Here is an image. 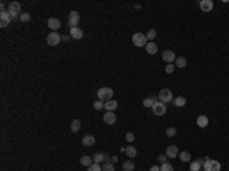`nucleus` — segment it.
<instances>
[{
	"instance_id": "obj_37",
	"label": "nucleus",
	"mask_w": 229,
	"mask_h": 171,
	"mask_svg": "<svg viewBox=\"0 0 229 171\" xmlns=\"http://www.w3.org/2000/svg\"><path fill=\"white\" fill-rule=\"evenodd\" d=\"M174 67H176L174 64H167V66H165V72H167V74H173V72H174Z\"/></svg>"
},
{
	"instance_id": "obj_23",
	"label": "nucleus",
	"mask_w": 229,
	"mask_h": 171,
	"mask_svg": "<svg viewBox=\"0 0 229 171\" xmlns=\"http://www.w3.org/2000/svg\"><path fill=\"white\" fill-rule=\"evenodd\" d=\"M173 102H174L176 107H183V106L186 104V98H183V96H177V98L173 99Z\"/></svg>"
},
{
	"instance_id": "obj_25",
	"label": "nucleus",
	"mask_w": 229,
	"mask_h": 171,
	"mask_svg": "<svg viewBox=\"0 0 229 171\" xmlns=\"http://www.w3.org/2000/svg\"><path fill=\"white\" fill-rule=\"evenodd\" d=\"M80 128H81V121H80V119H73L72 124H71V130L73 133H76Z\"/></svg>"
},
{
	"instance_id": "obj_27",
	"label": "nucleus",
	"mask_w": 229,
	"mask_h": 171,
	"mask_svg": "<svg viewBox=\"0 0 229 171\" xmlns=\"http://www.w3.org/2000/svg\"><path fill=\"white\" fill-rule=\"evenodd\" d=\"M179 157H180L182 162H190V160H191V154L188 151H180L179 153Z\"/></svg>"
},
{
	"instance_id": "obj_24",
	"label": "nucleus",
	"mask_w": 229,
	"mask_h": 171,
	"mask_svg": "<svg viewBox=\"0 0 229 171\" xmlns=\"http://www.w3.org/2000/svg\"><path fill=\"white\" fill-rule=\"evenodd\" d=\"M80 162H81V165H83V167H87V168H89V167L93 164V159H92L90 156H83Z\"/></svg>"
},
{
	"instance_id": "obj_29",
	"label": "nucleus",
	"mask_w": 229,
	"mask_h": 171,
	"mask_svg": "<svg viewBox=\"0 0 229 171\" xmlns=\"http://www.w3.org/2000/svg\"><path fill=\"white\" fill-rule=\"evenodd\" d=\"M103 171H115V165L110 160H107V162H104V165H103Z\"/></svg>"
},
{
	"instance_id": "obj_6",
	"label": "nucleus",
	"mask_w": 229,
	"mask_h": 171,
	"mask_svg": "<svg viewBox=\"0 0 229 171\" xmlns=\"http://www.w3.org/2000/svg\"><path fill=\"white\" fill-rule=\"evenodd\" d=\"M61 40H63V35H58V32H51V34L46 37V41H48L49 46H57Z\"/></svg>"
},
{
	"instance_id": "obj_26",
	"label": "nucleus",
	"mask_w": 229,
	"mask_h": 171,
	"mask_svg": "<svg viewBox=\"0 0 229 171\" xmlns=\"http://www.w3.org/2000/svg\"><path fill=\"white\" fill-rule=\"evenodd\" d=\"M122 168H124V171H133L135 170V162L130 159V160H125L122 164Z\"/></svg>"
},
{
	"instance_id": "obj_18",
	"label": "nucleus",
	"mask_w": 229,
	"mask_h": 171,
	"mask_svg": "<svg viewBox=\"0 0 229 171\" xmlns=\"http://www.w3.org/2000/svg\"><path fill=\"white\" fill-rule=\"evenodd\" d=\"M71 37L75 40H81L83 38V29H80L78 26L76 28H71Z\"/></svg>"
},
{
	"instance_id": "obj_16",
	"label": "nucleus",
	"mask_w": 229,
	"mask_h": 171,
	"mask_svg": "<svg viewBox=\"0 0 229 171\" xmlns=\"http://www.w3.org/2000/svg\"><path fill=\"white\" fill-rule=\"evenodd\" d=\"M208 124H209V119H208V116H205V115H200V116L197 118V125H199L200 128H205V127H208Z\"/></svg>"
},
{
	"instance_id": "obj_40",
	"label": "nucleus",
	"mask_w": 229,
	"mask_h": 171,
	"mask_svg": "<svg viewBox=\"0 0 229 171\" xmlns=\"http://www.w3.org/2000/svg\"><path fill=\"white\" fill-rule=\"evenodd\" d=\"M150 171H160V167H158V165H153V167L150 168Z\"/></svg>"
},
{
	"instance_id": "obj_32",
	"label": "nucleus",
	"mask_w": 229,
	"mask_h": 171,
	"mask_svg": "<svg viewBox=\"0 0 229 171\" xmlns=\"http://www.w3.org/2000/svg\"><path fill=\"white\" fill-rule=\"evenodd\" d=\"M176 133H177L176 127H170V128H167V136H168V137H174Z\"/></svg>"
},
{
	"instance_id": "obj_41",
	"label": "nucleus",
	"mask_w": 229,
	"mask_h": 171,
	"mask_svg": "<svg viewBox=\"0 0 229 171\" xmlns=\"http://www.w3.org/2000/svg\"><path fill=\"white\" fill-rule=\"evenodd\" d=\"M110 162H112V164H116V162H118V157H116V156H112V157H110Z\"/></svg>"
},
{
	"instance_id": "obj_19",
	"label": "nucleus",
	"mask_w": 229,
	"mask_h": 171,
	"mask_svg": "<svg viewBox=\"0 0 229 171\" xmlns=\"http://www.w3.org/2000/svg\"><path fill=\"white\" fill-rule=\"evenodd\" d=\"M83 145H84V147H92V145H95V136L86 134V136L83 137Z\"/></svg>"
},
{
	"instance_id": "obj_5",
	"label": "nucleus",
	"mask_w": 229,
	"mask_h": 171,
	"mask_svg": "<svg viewBox=\"0 0 229 171\" xmlns=\"http://www.w3.org/2000/svg\"><path fill=\"white\" fill-rule=\"evenodd\" d=\"M222 168V165H220V162H217V160H212L208 157V160H206V164H205V167H203V170L205 171H220Z\"/></svg>"
},
{
	"instance_id": "obj_31",
	"label": "nucleus",
	"mask_w": 229,
	"mask_h": 171,
	"mask_svg": "<svg viewBox=\"0 0 229 171\" xmlns=\"http://www.w3.org/2000/svg\"><path fill=\"white\" fill-rule=\"evenodd\" d=\"M200 168H202V165L197 160H194V162L190 164V171H200Z\"/></svg>"
},
{
	"instance_id": "obj_11",
	"label": "nucleus",
	"mask_w": 229,
	"mask_h": 171,
	"mask_svg": "<svg viewBox=\"0 0 229 171\" xmlns=\"http://www.w3.org/2000/svg\"><path fill=\"white\" fill-rule=\"evenodd\" d=\"M48 26L55 32V31H58V29L61 28V21L58 19H55V17H51V19L48 20Z\"/></svg>"
},
{
	"instance_id": "obj_14",
	"label": "nucleus",
	"mask_w": 229,
	"mask_h": 171,
	"mask_svg": "<svg viewBox=\"0 0 229 171\" xmlns=\"http://www.w3.org/2000/svg\"><path fill=\"white\" fill-rule=\"evenodd\" d=\"M167 156L170 157V159H174L179 156V148H177L176 145H170L168 148H167Z\"/></svg>"
},
{
	"instance_id": "obj_28",
	"label": "nucleus",
	"mask_w": 229,
	"mask_h": 171,
	"mask_svg": "<svg viewBox=\"0 0 229 171\" xmlns=\"http://www.w3.org/2000/svg\"><path fill=\"white\" fill-rule=\"evenodd\" d=\"M92 159H93V164H99V162L106 160V159H104V153H95V156H93Z\"/></svg>"
},
{
	"instance_id": "obj_34",
	"label": "nucleus",
	"mask_w": 229,
	"mask_h": 171,
	"mask_svg": "<svg viewBox=\"0 0 229 171\" xmlns=\"http://www.w3.org/2000/svg\"><path fill=\"white\" fill-rule=\"evenodd\" d=\"M93 107H95V110H101V109H104V102L99 101V99H96V101L93 102Z\"/></svg>"
},
{
	"instance_id": "obj_9",
	"label": "nucleus",
	"mask_w": 229,
	"mask_h": 171,
	"mask_svg": "<svg viewBox=\"0 0 229 171\" xmlns=\"http://www.w3.org/2000/svg\"><path fill=\"white\" fill-rule=\"evenodd\" d=\"M151 110H153V113H154V115L162 116V115H165V112H167V107H165V104H163V102L158 101V102L151 107Z\"/></svg>"
},
{
	"instance_id": "obj_10",
	"label": "nucleus",
	"mask_w": 229,
	"mask_h": 171,
	"mask_svg": "<svg viewBox=\"0 0 229 171\" xmlns=\"http://www.w3.org/2000/svg\"><path fill=\"white\" fill-rule=\"evenodd\" d=\"M78 23H80V14H78V11H71V14H69V26L71 28H76Z\"/></svg>"
},
{
	"instance_id": "obj_17",
	"label": "nucleus",
	"mask_w": 229,
	"mask_h": 171,
	"mask_svg": "<svg viewBox=\"0 0 229 171\" xmlns=\"http://www.w3.org/2000/svg\"><path fill=\"white\" fill-rule=\"evenodd\" d=\"M104 109H106L107 112H113V110L118 109V102L115 99H108L107 102H104Z\"/></svg>"
},
{
	"instance_id": "obj_1",
	"label": "nucleus",
	"mask_w": 229,
	"mask_h": 171,
	"mask_svg": "<svg viewBox=\"0 0 229 171\" xmlns=\"http://www.w3.org/2000/svg\"><path fill=\"white\" fill-rule=\"evenodd\" d=\"M8 12L11 14L12 20H20V16H21V6L18 2H11L9 3V8H8Z\"/></svg>"
},
{
	"instance_id": "obj_22",
	"label": "nucleus",
	"mask_w": 229,
	"mask_h": 171,
	"mask_svg": "<svg viewBox=\"0 0 229 171\" xmlns=\"http://www.w3.org/2000/svg\"><path fill=\"white\" fill-rule=\"evenodd\" d=\"M174 66H176V67H179V69H183V67L186 66V58H185V57L176 58V61H174Z\"/></svg>"
},
{
	"instance_id": "obj_2",
	"label": "nucleus",
	"mask_w": 229,
	"mask_h": 171,
	"mask_svg": "<svg viewBox=\"0 0 229 171\" xmlns=\"http://www.w3.org/2000/svg\"><path fill=\"white\" fill-rule=\"evenodd\" d=\"M98 99L99 101H103V102H107L108 99H113V89H110V87H101L99 90H98Z\"/></svg>"
},
{
	"instance_id": "obj_39",
	"label": "nucleus",
	"mask_w": 229,
	"mask_h": 171,
	"mask_svg": "<svg viewBox=\"0 0 229 171\" xmlns=\"http://www.w3.org/2000/svg\"><path fill=\"white\" fill-rule=\"evenodd\" d=\"M167 159H168V156H167V154H160V156H158V160L160 162V164H167V162H168Z\"/></svg>"
},
{
	"instance_id": "obj_33",
	"label": "nucleus",
	"mask_w": 229,
	"mask_h": 171,
	"mask_svg": "<svg viewBox=\"0 0 229 171\" xmlns=\"http://www.w3.org/2000/svg\"><path fill=\"white\" fill-rule=\"evenodd\" d=\"M160 171H174V168H173V165L171 164H162L160 165Z\"/></svg>"
},
{
	"instance_id": "obj_20",
	"label": "nucleus",
	"mask_w": 229,
	"mask_h": 171,
	"mask_svg": "<svg viewBox=\"0 0 229 171\" xmlns=\"http://www.w3.org/2000/svg\"><path fill=\"white\" fill-rule=\"evenodd\" d=\"M156 102H158V98H156V96L145 98V99H144V107H150V109H151V107H153Z\"/></svg>"
},
{
	"instance_id": "obj_36",
	"label": "nucleus",
	"mask_w": 229,
	"mask_h": 171,
	"mask_svg": "<svg viewBox=\"0 0 229 171\" xmlns=\"http://www.w3.org/2000/svg\"><path fill=\"white\" fill-rule=\"evenodd\" d=\"M125 141H127V142H130V144H131V142H133V141H135V134L131 133V132H128V133H125Z\"/></svg>"
},
{
	"instance_id": "obj_12",
	"label": "nucleus",
	"mask_w": 229,
	"mask_h": 171,
	"mask_svg": "<svg viewBox=\"0 0 229 171\" xmlns=\"http://www.w3.org/2000/svg\"><path fill=\"white\" fill-rule=\"evenodd\" d=\"M212 8H214L212 0H202V2H200V9H202L203 12H209V11H212Z\"/></svg>"
},
{
	"instance_id": "obj_42",
	"label": "nucleus",
	"mask_w": 229,
	"mask_h": 171,
	"mask_svg": "<svg viewBox=\"0 0 229 171\" xmlns=\"http://www.w3.org/2000/svg\"><path fill=\"white\" fill-rule=\"evenodd\" d=\"M200 171H205V170H200Z\"/></svg>"
},
{
	"instance_id": "obj_8",
	"label": "nucleus",
	"mask_w": 229,
	"mask_h": 171,
	"mask_svg": "<svg viewBox=\"0 0 229 171\" xmlns=\"http://www.w3.org/2000/svg\"><path fill=\"white\" fill-rule=\"evenodd\" d=\"M9 21H12V17L8 11H2L0 12V26L2 28H6L9 25Z\"/></svg>"
},
{
	"instance_id": "obj_13",
	"label": "nucleus",
	"mask_w": 229,
	"mask_h": 171,
	"mask_svg": "<svg viewBox=\"0 0 229 171\" xmlns=\"http://www.w3.org/2000/svg\"><path fill=\"white\" fill-rule=\"evenodd\" d=\"M104 122L106 124H108V125H112V124H115L116 122V115H115V112H107L106 115H104Z\"/></svg>"
},
{
	"instance_id": "obj_21",
	"label": "nucleus",
	"mask_w": 229,
	"mask_h": 171,
	"mask_svg": "<svg viewBox=\"0 0 229 171\" xmlns=\"http://www.w3.org/2000/svg\"><path fill=\"white\" fill-rule=\"evenodd\" d=\"M125 154L128 156V159H133L138 154V151H136V148L133 145H128V147H125Z\"/></svg>"
},
{
	"instance_id": "obj_15",
	"label": "nucleus",
	"mask_w": 229,
	"mask_h": 171,
	"mask_svg": "<svg viewBox=\"0 0 229 171\" xmlns=\"http://www.w3.org/2000/svg\"><path fill=\"white\" fill-rule=\"evenodd\" d=\"M145 51H147V54H150V55H156V52H158V46H156V43H154V41L147 43Z\"/></svg>"
},
{
	"instance_id": "obj_38",
	"label": "nucleus",
	"mask_w": 229,
	"mask_h": 171,
	"mask_svg": "<svg viewBox=\"0 0 229 171\" xmlns=\"http://www.w3.org/2000/svg\"><path fill=\"white\" fill-rule=\"evenodd\" d=\"M20 20H21V21H29V20H31V16H29L28 12H21V16H20Z\"/></svg>"
},
{
	"instance_id": "obj_7",
	"label": "nucleus",
	"mask_w": 229,
	"mask_h": 171,
	"mask_svg": "<svg viewBox=\"0 0 229 171\" xmlns=\"http://www.w3.org/2000/svg\"><path fill=\"white\" fill-rule=\"evenodd\" d=\"M162 60H163V61H167V64H173V63L176 61V54H174L173 51L167 49V51H163V52H162Z\"/></svg>"
},
{
	"instance_id": "obj_4",
	"label": "nucleus",
	"mask_w": 229,
	"mask_h": 171,
	"mask_svg": "<svg viewBox=\"0 0 229 171\" xmlns=\"http://www.w3.org/2000/svg\"><path fill=\"white\" fill-rule=\"evenodd\" d=\"M159 99H160V102H163V104H168V102H171L174 98H173V93H171V90H168V89H162L160 92H159Z\"/></svg>"
},
{
	"instance_id": "obj_35",
	"label": "nucleus",
	"mask_w": 229,
	"mask_h": 171,
	"mask_svg": "<svg viewBox=\"0 0 229 171\" xmlns=\"http://www.w3.org/2000/svg\"><path fill=\"white\" fill-rule=\"evenodd\" d=\"M87 171H103V167H99L98 164H92L87 168Z\"/></svg>"
},
{
	"instance_id": "obj_3",
	"label": "nucleus",
	"mask_w": 229,
	"mask_h": 171,
	"mask_svg": "<svg viewBox=\"0 0 229 171\" xmlns=\"http://www.w3.org/2000/svg\"><path fill=\"white\" fill-rule=\"evenodd\" d=\"M131 41H133V44H135L136 47H145L147 43H148L147 35H144L142 32H136V34L131 37Z\"/></svg>"
},
{
	"instance_id": "obj_30",
	"label": "nucleus",
	"mask_w": 229,
	"mask_h": 171,
	"mask_svg": "<svg viewBox=\"0 0 229 171\" xmlns=\"http://www.w3.org/2000/svg\"><path fill=\"white\" fill-rule=\"evenodd\" d=\"M145 35H147V40L153 41V40L156 38V35H158V32H156V29H150V31H148V32H147Z\"/></svg>"
}]
</instances>
